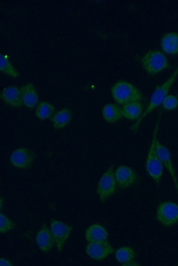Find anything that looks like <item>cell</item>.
<instances>
[{"label": "cell", "instance_id": "15", "mask_svg": "<svg viewBox=\"0 0 178 266\" xmlns=\"http://www.w3.org/2000/svg\"><path fill=\"white\" fill-rule=\"evenodd\" d=\"M107 237L106 230L99 224L89 226L85 232V238L89 243L105 241Z\"/></svg>", "mask_w": 178, "mask_h": 266}, {"label": "cell", "instance_id": "10", "mask_svg": "<svg viewBox=\"0 0 178 266\" xmlns=\"http://www.w3.org/2000/svg\"><path fill=\"white\" fill-rule=\"evenodd\" d=\"M113 249L107 241L89 243L86 248L87 255L95 260H103L113 252Z\"/></svg>", "mask_w": 178, "mask_h": 266}, {"label": "cell", "instance_id": "26", "mask_svg": "<svg viewBox=\"0 0 178 266\" xmlns=\"http://www.w3.org/2000/svg\"><path fill=\"white\" fill-rule=\"evenodd\" d=\"M3 199H1V210L3 209Z\"/></svg>", "mask_w": 178, "mask_h": 266}, {"label": "cell", "instance_id": "25", "mask_svg": "<svg viewBox=\"0 0 178 266\" xmlns=\"http://www.w3.org/2000/svg\"><path fill=\"white\" fill-rule=\"evenodd\" d=\"M0 265H13L8 259L5 258H1L0 259Z\"/></svg>", "mask_w": 178, "mask_h": 266}, {"label": "cell", "instance_id": "9", "mask_svg": "<svg viewBox=\"0 0 178 266\" xmlns=\"http://www.w3.org/2000/svg\"><path fill=\"white\" fill-rule=\"evenodd\" d=\"M156 151L163 166L166 168L171 180L173 182L177 192H178V178L173 163L172 158L168 149L161 143L160 141H156Z\"/></svg>", "mask_w": 178, "mask_h": 266}, {"label": "cell", "instance_id": "19", "mask_svg": "<svg viewBox=\"0 0 178 266\" xmlns=\"http://www.w3.org/2000/svg\"><path fill=\"white\" fill-rule=\"evenodd\" d=\"M123 117L129 120H138L144 112L143 107L141 102H133L123 106L122 108Z\"/></svg>", "mask_w": 178, "mask_h": 266}, {"label": "cell", "instance_id": "3", "mask_svg": "<svg viewBox=\"0 0 178 266\" xmlns=\"http://www.w3.org/2000/svg\"><path fill=\"white\" fill-rule=\"evenodd\" d=\"M111 93L115 101L121 106L133 102H141L143 95L133 84L126 81H119L114 84Z\"/></svg>", "mask_w": 178, "mask_h": 266}, {"label": "cell", "instance_id": "2", "mask_svg": "<svg viewBox=\"0 0 178 266\" xmlns=\"http://www.w3.org/2000/svg\"><path fill=\"white\" fill-rule=\"evenodd\" d=\"M158 128L159 121L157 122L154 129L145 164L146 170L148 174L157 184L160 183L163 172V165L156 151Z\"/></svg>", "mask_w": 178, "mask_h": 266}, {"label": "cell", "instance_id": "12", "mask_svg": "<svg viewBox=\"0 0 178 266\" xmlns=\"http://www.w3.org/2000/svg\"><path fill=\"white\" fill-rule=\"evenodd\" d=\"M36 243L40 249L48 252L53 248L55 243L51 231L46 225H43L36 236Z\"/></svg>", "mask_w": 178, "mask_h": 266}, {"label": "cell", "instance_id": "27", "mask_svg": "<svg viewBox=\"0 0 178 266\" xmlns=\"http://www.w3.org/2000/svg\"><path fill=\"white\" fill-rule=\"evenodd\" d=\"M177 194H178V192H177Z\"/></svg>", "mask_w": 178, "mask_h": 266}, {"label": "cell", "instance_id": "16", "mask_svg": "<svg viewBox=\"0 0 178 266\" xmlns=\"http://www.w3.org/2000/svg\"><path fill=\"white\" fill-rule=\"evenodd\" d=\"M161 46L165 53L169 55L178 54V33L169 32L163 36Z\"/></svg>", "mask_w": 178, "mask_h": 266}, {"label": "cell", "instance_id": "17", "mask_svg": "<svg viewBox=\"0 0 178 266\" xmlns=\"http://www.w3.org/2000/svg\"><path fill=\"white\" fill-rule=\"evenodd\" d=\"M73 113L71 109L68 108L62 109L53 116V126L57 129L65 128L71 123Z\"/></svg>", "mask_w": 178, "mask_h": 266}, {"label": "cell", "instance_id": "22", "mask_svg": "<svg viewBox=\"0 0 178 266\" xmlns=\"http://www.w3.org/2000/svg\"><path fill=\"white\" fill-rule=\"evenodd\" d=\"M0 58V70L6 75H7L13 78H18L20 76V74L18 70L13 66L9 59L8 56L1 54Z\"/></svg>", "mask_w": 178, "mask_h": 266}, {"label": "cell", "instance_id": "14", "mask_svg": "<svg viewBox=\"0 0 178 266\" xmlns=\"http://www.w3.org/2000/svg\"><path fill=\"white\" fill-rule=\"evenodd\" d=\"M21 90L23 105L29 109L35 107L39 103V96L33 84H25Z\"/></svg>", "mask_w": 178, "mask_h": 266}, {"label": "cell", "instance_id": "18", "mask_svg": "<svg viewBox=\"0 0 178 266\" xmlns=\"http://www.w3.org/2000/svg\"><path fill=\"white\" fill-rule=\"evenodd\" d=\"M104 120L108 123H115L122 119L123 110L115 104L109 103L105 105L102 110Z\"/></svg>", "mask_w": 178, "mask_h": 266}, {"label": "cell", "instance_id": "1", "mask_svg": "<svg viewBox=\"0 0 178 266\" xmlns=\"http://www.w3.org/2000/svg\"><path fill=\"white\" fill-rule=\"evenodd\" d=\"M178 76V66L176 68L174 72L171 74L169 78L165 81L162 85L158 86L152 93L149 105L140 118L137 120L134 125L131 127V130L133 132L136 133L138 128L141 126L143 121L148 115L159 106H161L166 97L168 95V93L171 87Z\"/></svg>", "mask_w": 178, "mask_h": 266}, {"label": "cell", "instance_id": "6", "mask_svg": "<svg viewBox=\"0 0 178 266\" xmlns=\"http://www.w3.org/2000/svg\"><path fill=\"white\" fill-rule=\"evenodd\" d=\"M116 181L112 167H110L100 178L97 192L101 201L104 202L115 192Z\"/></svg>", "mask_w": 178, "mask_h": 266}, {"label": "cell", "instance_id": "24", "mask_svg": "<svg viewBox=\"0 0 178 266\" xmlns=\"http://www.w3.org/2000/svg\"><path fill=\"white\" fill-rule=\"evenodd\" d=\"M162 105L165 110L171 111L177 107L178 100L174 95H169L164 99Z\"/></svg>", "mask_w": 178, "mask_h": 266}, {"label": "cell", "instance_id": "8", "mask_svg": "<svg viewBox=\"0 0 178 266\" xmlns=\"http://www.w3.org/2000/svg\"><path fill=\"white\" fill-rule=\"evenodd\" d=\"M35 159V154L30 149L20 148L13 152L10 161L13 165L20 169L30 167Z\"/></svg>", "mask_w": 178, "mask_h": 266}, {"label": "cell", "instance_id": "11", "mask_svg": "<svg viewBox=\"0 0 178 266\" xmlns=\"http://www.w3.org/2000/svg\"><path fill=\"white\" fill-rule=\"evenodd\" d=\"M116 184L122 189H127L136 183V174L130 167L120 165L115 172Z\"/></svg>", "mask_w": 178, "mask_h": 266}, {"label": "cell", "instance_id": "23", "mask_svg": "<svg viewBox=\"0 0 178 266\" xmlns=\"http://www.w3.org/2000/svg\"><path fill=\"white\" fill-rule=\"evenodd\" d=\"M1 218V224H0V232L3 233H7L15 228V224L8 217H6L4 214L1 213L0 215Z\"/></svg>", "mask_w": 178, "mask_h": 266}, {"label": "cell", "instance_id": "13", "mask_svg": "<svg viewBox=\"0 0 178 266\" xmlns=\"http://www.w3.org/2000/svg\"><path fill=\"white\" fill-rule=\"evenodd\" d=\"M1 97L6 103L12 107L20 108L23 105L21 90L15 86L5 88Z\"/></svg>", "mask_w": 178, "mask_h": 266}, {"label": "cell", "instance_id": "21", "mask_svg": "<svg viewBox=\"0 0 178 266\" xmlns=\"http://www.w3.org/2000/svg\"><path fill=\"white\" fill-rule=\"evenodd\" d=\"M55 111V107L52 104L43 101L39 104L36 109V116L41 120H46L53 116Z\"/></svg>", "mask_w": 178, "mask_h": 266}, {"label": "cell", "instance_id": "7", "mask_svg": "<svg viewBox=\"0 0 178 266\" xmlns=\"http://www.w3.org/2000/svg\"><path fill=\"white\" fill-rule=\"evenodd\" d=\"M72 226L54 220L50 224V231L54 239L57 250L61 251L68 238L71 236Z\"/></svg>", "mask_w": 178, "mask_h": 266}, {"label": "cell", "instance_id": "20", "mask_svg": "<svg viewBox=\"0 0 178 266\" xmlns=\"http://www.w3.org/2000/svg\"><path fill=\"white\" fill-rule=\"evenodd\" d=\"M116 260L124 265H129L134 261L136 258V252L129 246H125L117 249L115 252Z\"/></svg>", "mask_w": 178, "mask_h": 266}, {"label": "cell", "instance_id": "5", "mask_svg": "<svg viewBox=\"0 0 178 266\" xmlns=\"http://www.w3.org/2000/svg\"><path fill=\"white\" fill-rule=\"evenodd\" d=\"M156 217L158 221L165 226H172L178 223V205L165 202L159 205Z\"/></svg>", "mask_w": 178, "mask_h": 266}, {"label": "cell", "instance_id": "4", "mask_svg": "<svg viewBox=\"0 0 178 266\" xmlns=\"http://www.w3.org/2000/svg\"><path fill=\"white\" fill-rule=\"evenodd\" d=\"M142 64L145 72L155 75L168 67L167 57L161 51L151 50L143 57Z\"/></svg>", "mask_w": 178, "mask_h": 266}]
</instances>
